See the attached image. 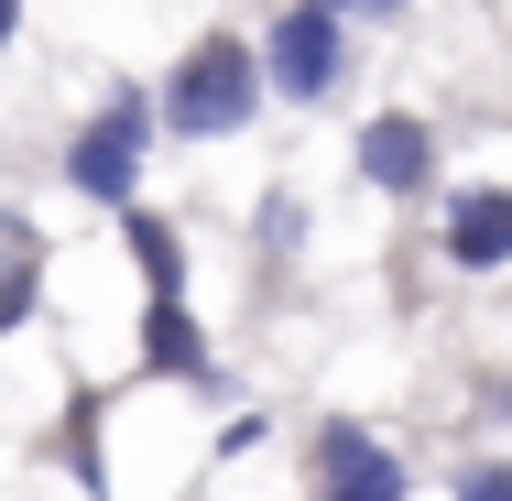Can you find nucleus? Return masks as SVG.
I'll list each match as a JSON object with an SVG mask.
<instances>
[{"instance_id":"0eeeda50","label":"nucleus","mask_w":512,"mask_h":501,"mask_svg":"<svg viewBox=\"0 0 512 501\" xmlns=\"http://www.w3.org/2000/svg\"><path fill=\"white\" fill-rule=\"evenodd\" d=\"M142 371H175V382H218V360H207V327L186 316V295H153V305H142Z\"/></svg>"},{"instance_id":"7ed1b4c3","label":"nucleus","mask_w":512,"mask_h":501,"mask_svg":"<svg viewBox=\"0 0 512 501\" xmlns=\"http://www.w3.org/2000/svg\"><path fill=\"white\" fill-rule=\"evenodd\" d=\"M262 66H273V99H327V88H338V66H349V11H327V0L273 11Z\"/></svg>"},{"instance_id":"f03ea898","label":"nucleus","mask_w":512,"mask_h":501,"mask_svg":"<svg viewBox=\"0 0 512 501\" xmlns=\"http://www.w3.org/2000/svg\"><path fill=\"white\" fill-rule=\"evenodd\" d=\"M153 120L164 109L142 99V88H120V99H99V120L66 142V186L99 207H131V186H142V153H153Z\"/></svg>"},{"instance_id":"423d86ee","label":"nucleus","mask_w":512,"mask_h":501,"mask_svg":"<svg viewBox=\"0 0 512 501\" xmlns=\"http://www.w3.org/2000/svg\"><path fill=\"white\" fill-rule=\"evenodd\" d=\"M447 262L458 273H502L512 262V186H458L447 197Z\"/></svg>"},{"instance_id":"20e7f679","label":"nucleus","mask_w":512,"mask_h":501,"mask_svg":"<svg viewBox=\"0 0 512 501\" xmlns=\"http://www.w3.org/2000/svg\"><path fill=\"white\" fill-rule=\"evenodd\" d=\"M360 186H382V197H425V186H436V131H425L414 109L360 120Z\"/></svg>"},{"instance_id":"39448f33","label":"nucleus","mask_w":512,"mask_h":501,"mask_svg":"<svg viewBox=\"0 0 512 501\" xmlns=\"http://www.w3.org/2000/svg\"><path fill=\"white\" fill-rule=\"evenodd\" d=\"M316 501H404V458L360 425H327L316 436Z\"/></svg>"},{"instance_id":"1a4fd4ad","label":"nucleus","mask_w":512,"mask_h":501,"mask_svg":"<svg viewBox=\"0 0 512 501\" xmlns=\"http://www.w3.org/2000/svg\"><path fill=\"white\" fill-rule=\"evenodd\" d=\"M0 240H11V284H0V327H22V316H33V284H44V273H33L44 251H33V218H11Z\"/></svg>"},{"instance_id":"6e6552de","label":"nucleus","mask_w":512,"mask_h":501,"mask_svg":"<svg viewBox=\"0 0 512 501\" xmlns=\"http://www.w3.org/2000/svg\"><path fill=\"white\" fill-rule=\"evenodd\" d=\"M131 262H142V284H153V295H186V240H175L153 207H131Z\"/></svg>"},{"instance_id":"f257e3e1","label":"nucleus","mask_w":512,"mask_h":501,"mask_svg":"<svg viewBox=\"0 0 512 501\" xmlns=\"http://www.w3.org/2000/svg\"><path fill=\"white\" fill-rule=\"evenodd\" d=\"M273 88V66L240 44V33H207L175 55V77H164V120H175V142H218V131H240L251 109Z\"/></svg>"},{"instance_id":"9b49d317","label":"nucleus","mask_w":512,"mask_h":501,"mask_svg":"<svg viewBox=\"0 0 512 501\" xmlns=\"http://www.w3.org/2000/svg\"><path fill=\"white\" fill-rule=\"evenodd\" d=\"M327 11H360V22H393L404 0H327Z\"/></svg>"},{"instance_id":"9d476101","label":"nucleus","mask_w":512,"mask_h":501,"mask_svg":"<svg viewBox=\"0 0 512 501\" xmlns=\"http://www.w3.org/2000/svg\"><path fill=\"white\" fill-rule=\"evenodd\" d=\"M458 501H512V458H480V469L458 480Z\"/></svg>"}]
</instances>
